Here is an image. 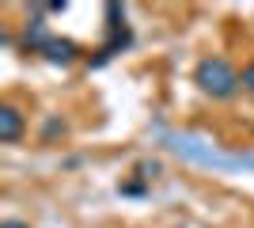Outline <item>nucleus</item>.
Instances as JSON below:
<instances>
[{
    "instance_id": "f257e3e1",
    "label": "nucleus",
    "mask_w": 254,
    "mask_h": 228,
    "mask_svg": "<svg viewBox=\"0 0 254 228\" xmlns=\"http://www.w3.org/2000/svg\"><path fill=\"white\" fill-rule=\"evenodd\" d=\"M239 84H243V76L235 73L224 57H205L197 65V87L212 99H232L239 91Z\"/></svg>"
},
{
    "instance_id": "f03ea898",
    "label": "nucleus",
    "mask_w": 254,
    "mask_h": 228,
    "mask_svg": "<svg viewBox=\"0 0 254 228\" xmlns=\"http://www.w3.org/2000/svg\"><path fill=\"white\" fill-rule=\"evenodd\" d=\"M167 141H171V149L179 152V156H190V160L209 163V167H220V171H232V167H254V160H243V156H220V152H212V149H197L201 141H193V137L171 133Z\"/></svg>"
},
{
    "instance_id": "7ed1b4c3",
    "label": "nucleus",
    "mask_w": 254,
    "mask_h": 228,
    "mask_svg": "<svg viewBox=\"0 0 254 228\" xmlns=\"http://www.w3.org/2000/svg\"><path fill=\"white\" fill-rule=\"evenodd\" d=\"M19 133H23V114L15 107H4V110H0V141L15 145V141H19Z\"/></svg>"
},
{
    "instance_id": "20e7f679",
    "label": "nucleus",
    "mask_w": 254,
    "mask_h": 228,
    "mask_svg": "<svg viewBox=\"0 0 254 228\" xmlns=\"http://www.w3.org/2000/svg\"><path fill=\"white\" fill-rule=\"evenodd\" d=\"M46 57H50L53 65H68L76 57V46L64 42V38H50V46H46Z\"/></svg>"
},
{
    "instance_id": "39448f33",
    "label": "nucleus",
    "mask_w": 254,
    "mask_h": 228,
    "mask_svg": "<svg viewBox=\"0 0 254 228\" xmlns=\"http://www.w3.org/2000/svg\"><path fill=\"white\" fill-rule=\"evenodd\" d=\"M243 87L254 95V65H247V69H243Z\"/></svg>"
},
{
    "instance_id": "423d86ee",
    "label": "nucleus",
    "mask_w": 254,
    "mask_h": 228,
    "mask_svg": "<svg viewBox=\"0 0 254 228\" xmlns=\"http://www.w3.org/2000/svg\"><path fill=\"white\" fill-rule=\"evenodd\" d=\"M4 228H23V225H19V221H4Z\"/></svg>"
}]
</instances>
